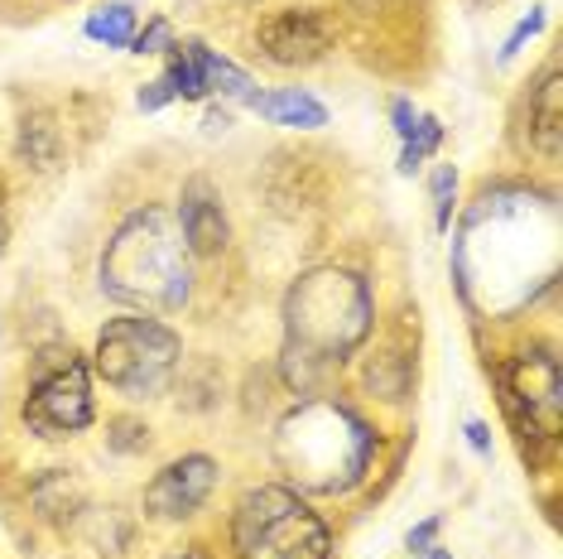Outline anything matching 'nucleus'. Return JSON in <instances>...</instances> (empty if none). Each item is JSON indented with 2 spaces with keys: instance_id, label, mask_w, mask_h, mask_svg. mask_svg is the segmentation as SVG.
Listing matches in <instances>:
<instances>
[{
  "instance_id": "obj_15",
  "label": "nucleus",
  "mask_w": 563,
  "mask_h": 559,
  "mask_svg": "<svg viewBox=\"0 0 563 559\" xmlns=\"http://www.w3.org/2000/svg\"><path fill=\"white\" fill-rule=\"evenodd\" d=\"M409 381H415V348L405 333H386V342H376V352L366 358V391L380 401H405Z\"/></svg>"
},
{
  "instance_id": "obj_19",
  "label": "nucleus",
  "mask_w": 563,
  "mask_h": 559,
  "mask_svg": "<svg viewBox=\"0 0 563 559\" xmlns=\"http://www.w3.org/2000/svg\"><path fill=\"white\" fill-rule=\"evenodd\" d=\"M164 78L174 87V101H208V87H202V68H198V54H194V40L174 44L164 54Z\"/></svg>"
},
{
  "instance_id": "obj_13",
  "label": "nucleus",
  "mask_w": 563,
  "mask_h": 559,
  "mask_svg": "<svg viewBox=\"0 0 563 559\" xmlns=\"http://www.w3.org/2000/svg\"><path fill=\"white\" fill-rule=\"evenodd\" d=\"M30 506H34L40 520L68 530V526H78V516L87 512V492L68 468H48V473H40L30 482Z\"/></svg>"
},
{
  "instance_id": "obj_21",
  "label": "nucleus",
  "mask_w": 563,
  "mask_h": 559,
  "mask_svg": "<svg viewBox=\"0 0 563 559\" xmlns=\"http://www.w3.org/2000/svg\"><path fill=\"white\" fill-rule=\"evenodd\" d=\"M429 198H433V227H439V232H453V218H457V169L453 164H439V169H433Z\"/></svg>"
},
{
  "instance_id": "obj_25",
  "label": "nucleus",
  "mask_w": 563,
  "mask_h": 559,
  "mask_svg": "<svg viewBox=\"0 0 563 559\" xmlns=\"http://www.w3.org/2000/svg\"><path fill=\"white\" fill-rule=\"evenodd\" d=\"M174 101V87H169V78H150V83H140V92H135V107L140 111H164Z\"/></svg>"
},
{
  "instance_id": "obj_7",
  "label": "nucleus",
  "mask_w": 563,
  "mask_h": 559,
  "mask_svg": "<svg viewBox=\"0 0 563 559\" xmlns=\"http://www.w3.org/2000/svg\"><path fill=\"white\" fill-rule=\"evenodd\" d=\"M184 338L150 314H121L97 333L92 372L125 401H159L178 381Z\"/></svg>"
},
{
  "instance_id": "obj_8",
  "label": "nucleus",
  "mask_w": 563,
  "mask_h": 559,
  "mask_svg": "<svg viewBox=\"0 0 563 559\" xmlns=\"http://www.w3.org/2000/svg\"><path fill=\"white\" fill-rule=\"evenodd\" d=\"M20 419L40 439H73L97 425L92 396V362L73 348H40L24 386Z\"/></svg>"
},
{
  "instance_id": "obj_5",
  "label": "nucleus",
  "mask_w": 563,
  "mask_h": 559,
  "mask_svg": "<svg viewBox=\"0 0 563 559\" xmlns=\"http://www.w3.org/2000/svg\"><path fill=\"white\" fill-rule=\"evenodd\" d=\"M496 391H501L506 425L516 429L520 453L534 468L554 459L563 435V366L549 342H525L496 366Z\"/></svg>"
},
{
  "instance_id": "obj_14",
  "label": "nucleus",
  "mask_w": 563,
  "mask_h": 559,
  "mask_svg": "<svg viewBox=\"0 0 563 559\" xmlns=\"http://www.w3.org/2000/svg\"><path fill=\"white\" fill-rule=\"evenodd\" d=\"M530 145L554 164L559 160V135H563V83H559V63H549L540 73V83L530 87Z\"/></svg>"
},
{
  "instance_id": "obj_2",
  "label": "nucleus",
  "mask_w": 563,
  "mask_h": 559,
  "mask_svg": "<svg viewBox=\"0 0 563 559\" xmlns=\"http://www.w3.org/2000/svg\"><path fill=\"white\" fill-rule=\"evenodd\" d=\"M376 328V295L371 280L352 265H313L285 295V348L279 376L299 401L328 396L362 342Z\"/></svg>"
},
{
  "instance_id": "obj_6",
  "label": "nucleus",
  "mask_w": 563,
  "mask_h": 559,
  "mask_svg": "<svg viewBox=\"0 0 563 559\" xmlns=\"http://www.w3.org/2000/svg\"><path fill=\"white\" fill-rule=\"evenodd\" d=\"M232 559H332V530L294 487L265 482L232 512Z\"/></svg>"
},
{
  "instance_id": "obj_32",
  "label": "nucleus",
  "mask_w": 563,
  "mask_h": 559,
  "mask_svg": "<svg viewBox=\"0 0 563 559\" xmlns=\"http://www.w3.org/2000/svg\"><path fill=\"white\" fill-rule=\"evenodd\" d=\"M419 559H453V550H443V545H429V550L419 555Z\"/></svg>"
},
{
  "instance_id": "obj_22",
  "label": "nucleus",
  "mask_w": 563,
  "mask_h": 559,
  "mask_svg": "<svg viewBox=\"0 0 563 559\" xmlns=\"http://www.w3.org/2000/svg\"><path fill=\"white\" fill-rule=\"evenodd\" d=\"M107 449L111 453H145L150 449V425L145 419H131V415H111L107 419Z\"/></svg>"
},
{
  "instance_id": "obj_20",
  "label": "nucleus",
  "mask_w": 563,
  "mask_h": 559,
  "mask_svg": "<svg viewBox=\"0 0 563 559\" xmlns=\"http://www.w3.org/2000/svg\"><path fill=\"white\" fill-rule=\"evenodd\" d=\"M439 150H443V121L433 117V111H419V125L400 145V164H395V169H400L405 179H415V174L424 169V160H433Z\"/></svg>"
},
{
  "instance_id": "obj_23",
  "label": "nucleus",
  "mask_w": 563,
  "mask_h": 559,
  "mask_svg": "<svg viewBox=\"0 0 563 559\" xmlns=\"http://www.w3.org/2000/svg\"><path fill=\"white\" fill-rule=\"evenodd\" d=\"M174 44H178V40H174V20H169V15H150V20L135 30L131 54H140V58H145V54H169Z\"/></svg>"
},
{
  "instance_id": "obj_4",
  "label": "nucleus",
  "mask_w": 563,
  "mask_h": 559,
  "mask_svg": "<svg viewBox=\"0 0 563 559\" xmlns=\"http://www.w3.org/2000/svg\"><path fill=\"white\" fill-rule=\"evenodd\" d=\"M97 280L107 299L150 314V319L184 309L194 295V251L178 232L174 208L145 202V208L125 212L101 251Z\"/></svg>"
},
{
  "instance_id": "obj_9",
  "label": "nucleus",
  "mask_w": 563,
  "mask_h": 559,
  "mask_svg": "<svg viewBox=\"0 0 563 559\" xmlns=\"http://www.w3.org/2000/svg\"><path fill=\"white\" fill-rule=\"evenodd\" d=\"M342 24L323 6H279L255 24V48L275 68H313L338 48Z\"/></svg>"
},
{
  "instance_id": "obj_17",
  "label": "nucleus",
  "mask_w": 563,
  "mask_h": 559,
  "mask_svg": "<svg viewBox=\"0 0 563 559\" xmlns=\"http://www.w3.org/2000/svg\"><path fill=\"white\" fill-rule=\"evenodd\" d=\"M194 54H198V68H202V87H208V97H227V101H241V107H251L255 97H261V87L241 63H232L227 54H217L202 40H194Z\"/></svg>"
},
{
  "instance_id": "obj_27",
  "label": "nucleus",
  "mask_w": 563,
  "mask_h": 559,
  "mask_svg": "<svg viewBox=\"0 0 563 559\" xmlns=\"http://www.w3.org/2000/svg\"><path fill=\"white\" fill-rule=\"evenodd\" d=\"M390 125H395V135H400V145L409 135H415V125H419V107L409 97H390Z\"/></svg>"
},
{
  "instance_id": "obj_26",
  "label": "nucleus",
  "mask_w": 563,
  "mask_h": 559,
  "mask_svg": "<svg viewBox=\"0 0 563 559\" xmlns=\"http://www.w3.org/2000/svg\"><path fill=\"white\" fill-rule=\"evenodd\" d=\"M439 530H443V516L433 512V516H424L419 526H409V536H405V550H415V555H424L429 545H439Z\"/></svg>"
},
{
  "instance_id": "obj_30",
  "label": "nucleus",
  "mask_w": 563,
  "mask_h": 559,
  "mask_svg": "<svg viewBox=\"0 0 563 559\" xmlns=\"http://www.w3.org/2000/svg\"><path fill=\"white\" fill-rule=\"evenodd\" d=\"M232 107H212L208 111V121H202V131H208V135H227V131H232Z\"/></svg>"
},
{
  "instance_id": "obj_29",
  "label": "nucleus",
  "mask_w": 563,
  "mask_h": 559,
  "mask_svg": "<svg viewBox=\"0 0 563 559\" xmlns=\"http://www.w3.org/2000/svg\"><path fill=\"white\" fill-rule=\"evenodd\" d=\"M10 251V188H5V174H0V256Z\"/></svg>"
},
{
  "instance_id": "obj_18",
  "label": "nucleus",
  "mask_w": 563,
  "mask_h": 559,
  "mask_svg": "<svg viewBox=\"0 0 563 559\" xmlns=\"http://www.w3.org/2000/svg\"><path fill=\"white\" fill-rule=\"evenodd\" d=\"M135 30H140V10L131 6V0H107V6H97L82 24L87 40L107 44V48H131Z\"/></svg>"
},
{
  "instance_id": "obj_24",
  "label": "nucleus",
  "mask_w": 563,
  "mask_h": 559,
  "mask_svg": "<svg viewBox=\"0 0 563 559\" xmlns=\"http://www.w3.org/2000/svg\"><path fill=\"white\" fill-rule=\"evenodd\" d=\"M544 20H549V15H544V6H534L530 15H520V24H516V30L506 34V44H501V63H510V58H516L520 48H525V44L534 40V34L544 30Z\"/></svg>"
},
{
  "instance_id": "obj_12",
  "label": "nucleus",
  "mask_w": 563,
  "mask_h": 559,
  "mask_svg": "<svg viewBox=\"0 0 563 559\" xmlns=\"http://www.w3.org/2000/svg\"><path fill=\"white\" fill-rule=\"evenodd\" d=\"M15 150H20V160L30 164V169L54 174V169H63V160H68V125H63L58 111L30 107V111L20 117Z\"/></svg>"
},
{
  "instance_id": "obj_31",
  "label": "nucleus",
  "mask_w": 563,
  "mask_h": 559,
  "mask_svg": "<svg viewBox=\"0 0 563 559\" xmlns=\"http://www.w3.org/2000/svg\"><path fill=\"white\" fill-rule=\"evenodd\" d=\"M169 559H212L202 545H188V550H178V555H169Z\"/></svg>"
},
{
  "instance_id": "obj_28",
  "label": "nucleus",
  "mask_w": 563,
  "mask_h": 559,
  "mask_svg": "<svg viewBox=\"0 0 563 559\" xmlns=\"http://www.w3.org/2000/svg\"><path fill=\"white\" fill-rule=\"evenodd\" d=\"M467 443H472V453H477V459H492V425H486V419H467Z\"/></svg>"
},
{
  "instance_id": "obj_1",
  "label": "nucleus",
  "mask_w": 563,
  "mask_h": 559,
  "mask_svg": "<svg viewBox=\"0 0 563 559\" xmlns=\"http://www.w3.org/2000/svg\"><path fill=\"white\" fill-rule=\"evenodd\" d=\"M554 222H559L554 198H534V188L525 184L486 188L457 232L496 241V251L457 246L453 241V280L472 314L510 319V314L530 309L540 299V289H554L559 280Z\"/></svg>"
},
{
  "instance_id": "obj_11",
  "label": "nucleus",
  "mask_w": 563,
  "mask_h": 559,
  "mask_svg": "<svg viewBox=\"0 0 563 559\" xmlns=\"http://www.w3.org/2000/svg\"><path fill=\"white\" fill-rule=\"evenodd\" d=\"M178 232H184L188 251H194V261H212L227 251V241H232V222H227V208H222V194L212 188V179H194L184 184V194H178Z\"/></svg>"
},
{
  "instance_id": "obj_10",
  "label": "nucleus",
  "mask_w": 563,
  "mask_h": 559,
  "mask_svg": "<svg viewBox=\"0 0 563 559\" xmlns=\"http://www.w3.org/2000/svg\"><path fill=\"white\" fill-rule=\"evenodd\" d=\"M217 459L212 453H184V459L164 463L140 492V512L150 520H188L198 516L208 497L217 492Z\"/></svg>"
},
{
  "instance_id": "obj_3",
  "label": "nucleus",
  "mask_w": 563,
  "mask_h": 559,
  "mask_svg": "<svg viewBox=\"0 0 563 559\" xmlns=\"http://www.w3.org/2000/svg\"><path fill=\"white\" fill-rule=\"evenodd\" d=\"M380 459L376 425L338 396H309L275 425V468L299 497H347Z\"/></svg>"
},
{
  "instance_id": "obj_16",
  "label": "nucleus",
  "mask_w": 563,
  "mask_h": 559,
  "mask_svg": "<svg viewBox=\"0 0 563 559\" xmlns=\"http://www.w3.org/2000/svg\"><path fill=\"white\" fill-rule=\"evenodd\" d=\"M251 111L271 125H289V131H318V125H328V107L309 87H275V92H261L251 101Z\"/></svg>"
}]
</instances>
